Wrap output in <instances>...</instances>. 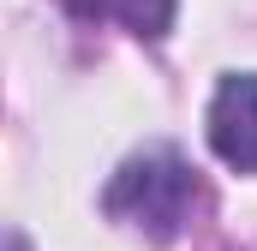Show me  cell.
Segmentation results:
<instances>
[{
  "instance_id": "obj_1",
  "label": "cell",
  "mask_w": 257,
  "mask_h": 251,
  "mask_svg": "<svg viewBox=\"0 0 257 251\" xmlns=\"http://www.w3.org/2000/svg\"><path fill=\"white\" fill-rule=\"evenodd\" d=\"M197 203H203L197 168L180 150H168V144L132 156L126 168L108 180V191H102V209H108L120 227L144 233L150 245H174V239L192 227Z\"/></svg>"
},
{
  "instance_id": "obj_2",
  "label": "cell",
  "mask_w": 257,
  "mask_h": 251,
  "mask_svg": "<svg viewBox=\"0 0 257 251\" xmlns=\"http://www.w3.org/2000/svg\"><path fill=\"white\" fill-rule=\"evenodd\" d=\"M203 132H209V150L239 168V174H257V72H227L209 96V114H203Z\"/></svg>"
},
{
  "instance_id": "obj_3",
  "label": "cell",
  "mask_w": 257,
  "mask_h": 251,
  "mask_svg": "<svg viewBox=\"0 0 257 251\" xmlns=\"http://www.w3.org/2000/svg\"><path fill=\"white\" fill-rule=\"evenodd\" d=\"M174 6H180V0H78V12H96V18H120L132 36H144V42L168 36V24H174Z\"/></svg>"
},
{
  "instance_id": "obj_4",
  "label": "cell",
  "mask_w": 257,
  "mask_h": 251,
  "mask_svg": "<svg viewBox=\"0 0 257 251\" xmlns=\"http://www.w3.org/2000/svg\"><path fill=\"white\" fill-rule=\"evenodd\" d=\"M6 251H30V245H24V233H6Z\"/></svg>"
}]
</instances>
